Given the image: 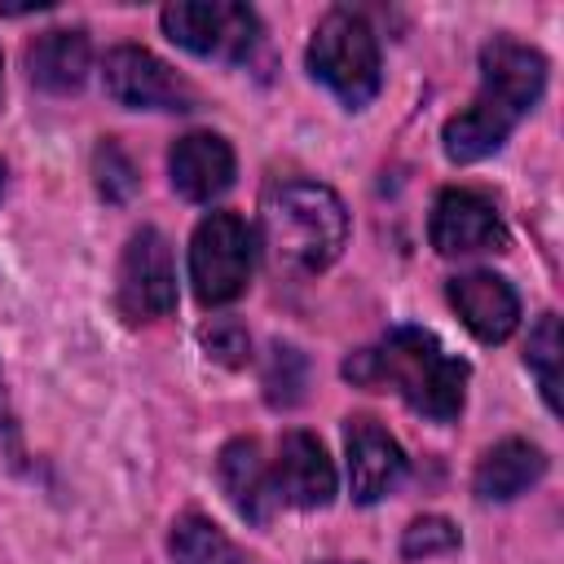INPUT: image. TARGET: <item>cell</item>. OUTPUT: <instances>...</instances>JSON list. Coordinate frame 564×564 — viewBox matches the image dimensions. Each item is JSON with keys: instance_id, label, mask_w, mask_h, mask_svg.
I'll use <instances>...</instances> for the list:
<instances>
[{"instance_id": "cell-1", "label": "cell", "mask_w": 564, "mask_h": 564, "mask_svg": "<svg viewBox=\"0 0 564 564\" xmlns=\"http://www.w3.org/2000/svg\"><path fill=\"white\" fill-rule=\"evenodd\" d=\"M546 88V57L511 35H494L480 48V93L467 110L445 119V154L454 163H476L502 150V141L516 132V123L538 106Z\"/></svg>"}, {"instance_id": "cell-2", "label": "cell", "mask_w": 564, "mask_h": 564, "mask_svg": "<svg viewBox=\"0 0 564 564\" xmlns=\"http://www.w3.org/2000/svg\"><path fill=\"white\" fill-rule=\"evenodd\" d=\"M344 379L357 388H388L397 392L414 414L454 423L467 401L471 366L423 326H397L379 344L352 352L344 361Z\"/></svg>"}, {"instance_id": "cell-3", "label": "cell", "mask_w": 564, "mask_h": 564, "mask_svg": "<svg viewBox=\"0 0 564 564\" xmlns=\"http://www.w3.org/2000/svg\"><path fill=\"white\" fill-rule=\"evenodd\" d=\"M260 238L278 273L313 278L330 269L348 242L344 198L317 181H282L260 203Z\"/></svg>"}, {"instance_id": "cell-4", "label": "cell", "mask_w": 564, "mask_h": 564, "mask_svg": "<svg viewBox=\"0 0 564 564\" xmlns=\"http://www.w3.org/2000/svg\"><path fill=\"white\" fill-rule=\"evenodd\" d=\"M308 75L322 79L348 110L375 101L383 84L379 35L357 9H330L308 40Z\"/></svg>"}, {"instance_id": "cell-5", "label": "cell", "mask_w": 564, "mask_h": 564, "mask_svg": "<svg viewBox=\"0 0 564 564\" xmlns=\"http://www.w3.org/2000/svg\"><path fill=\"white\" fill-rule=\"evenodd\" d=\"M256 269V234L238 212H207L189 238V282L198 304L216 308L247 291Z\"/></svg>"}, {"instance_id": "cell-6", "label": "cell", "mask_w": 564, "mask_h": 564, "mask_svg": "<svg viewBox=\"0 0 564 564\" xmlns=\"http://www.w3.org/2000/svg\"><path fill=\"white\" fill-rule=\"evenodd\" d=\"M172 44L212 62H242L260 40V18L234 0H176L159 13Z\"/></svg>"}, {"instance_id": "cell-7", "label": "cell", "mask_w": 564, "mask_h": 564, "mask_svg": "<svg viewBox=\"0 0 564 564\" xmlns=\"http://www.w3.org/2000/svg\"><path fill=\"white\" fill-rule=\"evenodd\" d=\"M119 313L137 322H159L176 308V264L172 247L154 225H141L119 260V286H115Z\"/></svg>"}, {"instance_id": "cell-8", "label": "cell", "mask_w": 564, "mask_h": 564, "mask_svg": "<svg viewBox=\"0 0 564 564\" xmlns=\"http://www.w3.org/2000/svg\"><path fill=\"white\" fill-rule=\"evenodd\" d=\"M101 84L110 101L128 110H194L198 93L189 79H181L163 57H154L141 44H119L101 62Z\"/></svg>"}, {"instance_id": "cell-9", "label": "cell", "mask_w": 564, "mask_h": 564, "mask_svg": "<svg viewBox=\"0 0 564 564\" xmlns=\"http://www.w3.org/2000/svg\"><path fill=\"white\" fill-rule=\"evenodd\" d=\"M427 238L441 256H476V251H507V225L498 207L476 189H441L432 203Z\"/></svg>"}, {"instance_id": "cell-10", "label": "cell", "mask_w": 564, "mask_h": 564, "mask_svg": "<svg viewBox=\"0 0 564 564\" xmlns=\"http://www.w3.org/2000/svg\"><path fill=\"white\" fill-rule=\"evenodd\" d=\"M344 449H348V489L361 507L388 498L401 476H405V454L401 445L388 436V427H379V419L370 414H352L344 427Z\"/></svg>"}, {"instance_id": "cell-11", "label": "cell", "mask_w": 564, "mask_h": 564, "mask_svg": "<svg viewBox=\"0 0 564 564\" xmlns=\"http://www.w3.org/2000/svg\"><path fill=\"white\" fill-rule=\"evenodd\" d=\"M269 480H273V498L300 511H317L335 498V463L326 458L313 432H286L278 441Z\"/></svg>"}, {"instance_id": "cell-12", "label": "cell", "mask_w": 564, "mask_h": 564, "mask_svg": "<svg viewBox=\"0 0 564 564\" xmlns=\"http://www.w3.org/2000/svg\"><path fill=\"white\" fill-rule=\"evenodd\" d=\"M445 295H449V308L463 317V326L480 344H502L520 326V295L498 273H485V269L458 273V278H449Z\"/></svg>"}, {"instance_id": "cell-13", "label": "cell", "mask_w": 564, "mask_h": 564, "mask_svg": "<svg viewBox=\"0 0 564 564\" xmlns=\"http://www.w3.org/2000/svg\"><path fill=\"white\" fill-rule=\"evenodd\" d=\"M172 189L189 203H212L234 185V145L216 132H185L167 154Z\"/></svg>"}, {"instance_id": "cell-14", "label": "cell", "mask_w": 564, "mask_h": 564, "mask_svg": "<svg viewBox=\"0 0 564 564\" xmlns=\"http://www.w3.org/2000/svg\"><path fill=\"white\" fill-rule=\"evenodd\" d=\"M216 476H220V489L229 494L234 511L251 524H269L278 498H273V480H269V463L260 454V441L256 436H238L220 449L216 458Z\"/></svg>"}, {"instance_id": "cell-15", "label": "cell", "mask_w": 564, "mask_h": 564, "mask_svg": "<svg viewBox=\"0 0 564 564\" xmlns=\"http://www.w3.org/2000/svg\"><path fill=\"white\" fill-rule=\"evenodd\" d=\"M88 66H93V48H88V35L75 26L40 31L26 44V75L35 88H44L53 97L75 93L88 79Z\"/></svg>"}, {"instance_id": "cell-16", "label": "cell", "mask_w": 564, "mask_h": 564, "mask_svg": "<svg viewBox=\"0 0 564 564\" xmlns=\"http://www.w3.org/2000/svg\"><path fill=\"white\" fill-rule=\"evenodd\" d=\"M542 476H546V454L533 441L511 436V441H498L494 449H485V458L476 463L471 489L480 502H511Z\"/></svg>"}, {"instance_id": "cell-17", "label": "cell", "mask_w": 564, "mask_h": 564, "mask_svg": "<svg viewBox=\"0 0 564 564\" xmlns=\"http://www.w3.org/2000/svg\"><path fill=\"white\" fill-rule=\"evenodd\" d=\"M167 555H172V564H242L238 546L203 511H185L172 520Z\"/></svg>"}, {"instance_id": "cell-18", "label": "cell", "mask_w": 564, "mask_h": 564, "mask_svg": "<svg viewBox=\"0 0 564 564\" xmlns=\"http://www.w3.org/2000/svg\"><path fill=\"white\" fill-rule=\"evenodd\" d=\"M524 366L538 375V388L551 410H560V317L542 313L524 344Z\"/></svg>"}, {"instance_id": "cell-19", "label": "cell", "mask_w": 564, "mask_h": 564, "mask_svg": "<svg viewBox=\"0 0 564 564\" xmlns=\"http://www.w3.org/2000/svg\"><path fill=\"white\" fill-rule=\"evenodd\" d=\"M93 176H97V189L106 203H128L137 194V167L132 159L115 145V141H101L97 154H93Z\"/></svg>"}, {"instance_id": "cell-20", "label": "cell", "mask_w": 564, "mask_h": 564, "mask_svg": "<svg viewBox=\"0 0 564 564\" xmlns=\"http://www.w3.org/2000/svg\"><path fill=\"white\" fill-rule=\"evenodd\" d=\"M198 344H203V352L212 361H220L229 370L247 366V357H251V339H247V330H242L238 317H212V322H203Z\"/></svg>"}, {"instance_id": "cell-21", "label": "cell", "mask_w": 564, "mask_h": 564, "mask_svg": "<svg viewBox=\"0 0 564 564\" xmlns=\"http://www.w3.org/2000/svg\"><path fill=\"white\" fill-rule=\"evenodd\" d=\"M458 546V529L445 516H419L410 520V529L401 533V555L405 560H427V555H445Z\"/></svg>"}, {"instance_id": "cell-22", "label": "cell", "mask_w": 564, "mask_h": 564, "mask_svg": "<svg viewBox=\"0 0 564 564\" xmlns=\"http://www.w3.org/2000/svg\"><path fill=\"white\" fill-rule=\"evenodd\" d=\"M0 185H4V163H0Z\"/></svg>"}]
</instances>
